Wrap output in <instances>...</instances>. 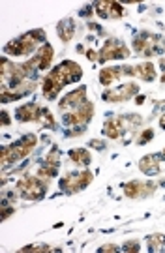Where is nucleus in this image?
<instances>
[{"mask_svg":"<svg viewBox=\"0 0 165 253\" xmlns=\"http://www.w3.org/2000/svg\"><path fill=\"white\" fill-rule=\"evenodd\" d=\"M81 77L82 70L79 64L72 62V60L60 62L45 77V81H43V96H45L47 100H55L56 96H58V92L62 90V86L79 81Z\"/></svg>","mask_w":165,"mask_h":253,"instance_id":"f257e3e1","label":"nucleus"},{"mask_svg":"<svg viewBox=\"0 0 165 253\" xmlns=\"http://www.w3.org/2000/svg\"><path fill=\"white\" fill-rule=\"evenodd\" d=\"M45 32L41 28L27 32L25 36L17 38V40H11L8 45L4 47V53L9 56H25L30 53H38L41 47L45 45Z\"/></svg>","mask_w":165,"mask_h":253,"instance_id":"f03ea898","label":"nucleus"},{"mask_svg":"<svg viewBox=\"0 0 165 253\" xmlns=\"http://www.w3.org/2000/svg\"><path fill=\"white\" fill-rule=\"evenodd\" d=\"M36 143H38L36 135H27L23 141H19V143L4 146L2 152H0V163H2V167H8V165H13V163L25 160L28 154L34 150Z\"/></svg>","mask_w":165,"mask_h":253,"instance_id":"7ed1b4c3","label":"nucleus"},{"mask_svg":"<svg viewBox=\"0 0 165 253\" xmlns=\"http://www.w3.org/2000/svg\"><path fill=\"white\" fill-rule=\"evenodd\" d=\"M47 186H49V182L43 180L41 176H38V174H34V176L32 174H25V176H21L17 180L15 191H17L19 197H23V199L38 201L45 195Z\"/></svg>","mask_w":165,"mask_h":253,"instance_id":"20e7f679","label":"nucleus"},{"mask_svg":"<svg viewBox=\"0 0 165 253\" xmlns=\"http://www.w3.org/2000/svg\"><path fill=\"white\" fill-rule=\"evenodd\" d=\"M94 117V105L92 101H84L81 105H77L74 109H68V111H62V124L66 127H75L82 131L84 127L88 126V122Z\"/></svg>","mask_w":165,"mask_h":253,"instance_id":"39448f33","label":"nucleus"},{"mask_svg":"<svg viewBox=\"0 0 165 253\" xmlns=\"http://www.w3.org/2000/svg\"><path fill=\"white\" fill-rule=\"evenodd\" d=\"M141 124V117L137 115H124V117H111L105 120L103 135L109 139H120L128 129H133Z\"/></svg>","mask_w":165,"mask_h":253,"instance_id":"423d86ee","label":"nucleus"},{"mask_svg":"<svg viewBox=\"0 0 165 253\" xmlns=\"http://www.w3.org/2000/svg\"><path fill=\"white\" fill-rule=\"evenodd\" d=\"M133 49L143 56H152V54H160L165 51V42L160 36H152V34H139L133 40Z\"/></svg>","mask_w":165,"mask_h":253,"instance_id":"0eeeda50","label":"nucleus"},{"mask_svg":"<svg viewBox=\"0 0 165 253\" xmlns=\"http://www.w3.org/2000/svg\"><path fill=\"white\" fill-rule=\"evenodd\" d=\"M128 56H129L128 47L124 45L120 40H117V38H109L103 43L101 51L98 53V62L105 64L107 60H119V58H128Z\"/></svg>","mask_w":165,"mask_h":253,"instance_id":"6e6552de","label":"nucleus"},{"mask_svg":"<svg viewBox=\"0 0 165 253\" xmlns=\"http://www.w3.org/2000/svg\"><path fill=\"white\" fill-rule=\"evenodd\" d=\"M92 172L90 171H81V172H68L64 178L60 180V188L66 193H75V191L84 190L92 182Z\"/></svg>","mask_w":165,"mask_h":253,"instance_id":"1a4fd4ad","label":"nucleus"},{"mask_svg":"<svg viewBox=\"0 0 165 253\" xmlns=\"http://www.w3.org/2000/svg\"><path fill=\"white\" fill-rule=\"evenodd\" d=\"M139 92V86L135 83H122L115 88L103 92V100L105 101H126L129 98H133Z\"/></svg>","mask_w":165,"mask_h":253,"instance_id":"9d476101","label":"nucleus"},{"mask_svg":"<svg viewBox=\"0 0 165 253\" xmlns=\"http://www.w3.org/2000/svg\"><path fill=\"white\" fill-rule=\"evenodd\" d=\"M154 191H156V184H152V182L131 180L124 184V195L129 199H145L148 195H152Z\"/></svg>","mask_w":165,"mask_h":253,"instance_id":"9b49d317","label":"nucleus"},{"mask_svg":"<svg viewBox=\"0 0 165 253\" xmlns=\"http://www.w3.org/2000/svg\"><path fill=\"white\" fill-rule=\"evenodd\" d=\"M43 111L38 103H27V105H21L15 111V118L19 122H40L43 117Z\"/></svg>","mask_w":165,"mask_h":253,"instance_id":"f8f14e48","label":"nucleus"},{"mask_svg":"<svg viewBox=\"0 0 165 253\" xmlns=\"http://www.w3.org/2000/svg\"><path fill=\"white\" fill-rule=\"evenodd\" d=\"M124 75H129V66H124V68H120V66L103 68V70L100 72V83L101 84H105V86H109V84L119 83Z\"/></svg>","mask_w":165,"mask_h":253,"instance_id":"ddd939ff","label":"nucleus"},{"mask_svg":"<svg viewBox=\"0 0 165 253\" xmlns=\"http://www.w3.org/2000/svg\"><path fill=\"white\" fill-rule=\"evenodd\" d=\"M84 101H86V86H79L77 90L66 94L64 98H62V101L58 103V109L62 113V111H68V109H74L77 105H81Z\"/></svg>","mask_w":165,"mask_h":253,"instance_id":"4468645a","label":"nucleus"},{"mask_svg":"<svg viewBox=\"0 0 165 253\" xmlns=\"http://www.w3.org/2000/svg\"><path fill=\"white\" fill-rule=\"evenodd\" d=\"M96 13L101 19H120L124 15V8L119 2H96Z\"/></svg>","mask_w":165,"mask_h":253,"instance_id":"2eb2a0df","label":"nucleus"},{"mask_svg":"<svg viewBox=\"0 0 165 253\" xmlns=\"http://www.w3.org/2000/svg\"><path fill=\"white\" fill-rule=\"evenodd\" d=\"M51 60H53V47L49 45V43H45V45L41 47V49L30 58V62H32V66L36 68V72H40V70H47L49 64H51Z\"/></svg>","mask_w":165,"mask_h":253,"instance_id":"dca6fc26","label":"nucleus"},{"mask_svg":"<svg viewBox=\"0 0 165 253\" xmlns=\"http://www.w3.org/2000/svg\"><path fill=\"white\" fill-rule=\"evenodd\" d=\"M129 75L137 77L141 81H154L156 79V68L152 62H143L139 66H129Z\"/></svg>","mask_w":165,"mask_h":253,"instance_id":"f3484780","label":"nucleus"},{"mask_svg":"<svg viewBox=\"0 0 165 253\" xmlns=\"http://www.w3.org/2000/svg\"><path fill=\"white\" fill-rule=\"evenodd\" d=\"M139 169H141V172L148 174V176L160 174V158H158V156H152V154H148V156H145V158L139 162Z\"/></svg>","mask_w":165,"mask_h":253,"instance_id":"a211bd4d","label":"nucleus"},{"mask_svg":"<svg viewBox=\"0 0 165 253\" xmlns=\"http://www.w3.org/2000/svg\"><path fill=\"white\" fill-rule=\"evenodd\" d=\"M75 23H74V19H64V21H60L58 23V36H60V40L62 42H70L72 38L75 36Z\"/></svg>","mask_w":165,"mask_h":253,"instance_id":"6ab92c4d","label":"nucleus"},{"mask_svg":"<svg viewBox=\"0 0 165 253\" xmlns=\"http://www.w3.org/2000/svg\"><path fill=\"white\" fill-rule=\"evenodd\" d=\"M70 158H72V162L79 163V165H88L92 156H90L88 150H84V148H77V150H72V152H70Z\"/></svg>","mask_w":165,"mask_h":253,"instance_id":"aec40b11","label":"nucleus"},{"mask_svg":"<svg viewBox=\"0 0 165 253\" xmlns=\"http://www.w3.org/2000/svg\"><path fill=\"white\" fill-rule=\"evenodd\" d=\"M148 246H150V252H162L165 248V236L164 235L148 236Z\"/></svg>","mask_w":165,"mask_h":253,"instance_id":"412c9836","label":"nucleus"},{"mask_svg":"<svg viewBox=\"0 0 165 253\" xmlns=\"http://www.w3.org/2000/svg\"><path fill=\"white\" fill-rule=\"evenodd\" d=\"M21 252L27 253V252H51V248L49 246H43V244H36V246H25V248H21Z\"/></svg>","mask_w":165,"mask_h":253,"instance_id":"4be33fe9","label":"nucleus"},{"mask_svg":"<svg viewBox=\"0 0 165 253\" xmlns=\"http://www.w3.org/2000/svg\"><path fill=\"white\" fill-rule=\"evenodd\" d=\"M150 139H154V131H152V129H145V131L139 135L137 143H139V145H147Z\"/></svg>","mask_w":165,"mask_h":253,"instance_id":"5701e85b","label":"nucleus"},{"mask_svg":"<svg viewBox=\"0 0 165 253\" xmlns=\"http://www.w3.org/2000/svg\"><path fill=\"white\" fill-rule=\"evenodd\" d=\"M122 252H129V253L139 252V242L137 240H129V242H126V244L122 246Z\"/></svg>","mask_w":165,"mask_h":253,"instance_id":"b1692460","label":"nucleus"},{"mask_svg":"<svg viewBox=\"0 0 165 253\" xmlns=\"http://www.w3.org/2000/svg\"><path fill=\"white\" fill-rule=\"evenodd\" d=\"M100 252H122V250H120V248H117V246L109 244V246H103V248H100Z\"/></svg>","mask_w":165,"mask_h":253,"instance_id":"393cba45","label":"nucleus"},{"mask_svg":"<svg viewBox=\"0 0 165 253\" xmlns=\"http://www.w3.org/2000/svg\"><path fill=\"white\" fill-rule=\"evenodd\" d=\"M6 207V205H4ZM13 214V208L11 207H6L4 210H2V219H8V216H11Z\"/></svg>","mask_w":165,"mask_h":253,"instance_id":"a878e982","label":"nucleus"},{"mask_svg":"<svg viewBox=\"0 0 165 253\" xmlns=\"http://www.w3.org/2000/svg\"><path fill=\"white\" fill-rule=\"evenodd\" d=\"M0 122H2L4 126H8V124H9V117H8V113H2V117H0Z\"/></svg>","mask_w":165,"mask_h":253,"instance_id":"bb28decb","label":"nucleus"},{"mask_svg":"<svg viewBox=\"0 0 165 253\" xmlns=\"http://www.w3.org/2000/svg\"><path fill=\"white\" fill-rule=\"evenodd\" d=\"M92 146H96V148H103L101 141H92Z\"/></svg>","mask_w":165,"mask_h":253,"instance_id":"cd10ccee","label":"nucleus"},{"mask_svg":"<svg viewBox=\"0 0 165 253\" xmlns=\"http://www.w3.org/2000/svg\"><path fill=\"white\" fill-rule=\"evenodd\" d=\"M160 126H162V127L165 129V115H164L162 118H160Z\"/></svg>","mask_w":165,"mask_h":253,"instance_id":"c85d7f7f","label":"nucleus"},{"mask_svg":"<svg viewBox=\"0 0 165 253\" xmlns=\"http://www.w3.org/2000/svg\"><path fill=\"white\" fill-rule=\"evenodd\" d=\"M162 81H164V83H165V73H164V77H162Z\"/></svg>","mask_w":165,"mask_h":253,"instance_id":"c756f323","label":"nucleus"},{"mask_svg":"<svg viewBox=\"0 0 165 253\" xmlns=\"http://www.w3.org/2000/svg\"><path fill=\"white\" fill-rule=\"evenodd\" d=\"M164 156H165V150H164Z\"/></svg>","mask_w":165,"mask_h":253,"instance_id":"7c9ffc66","label":"nucleus"}]
</instances>
